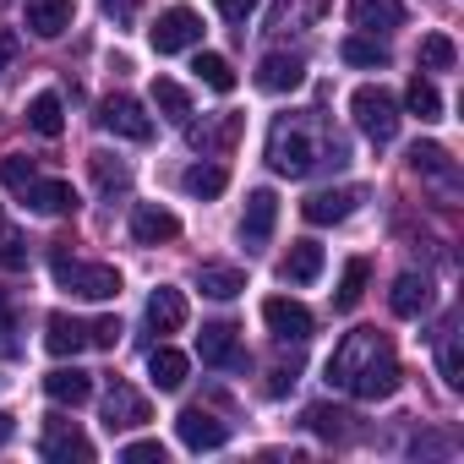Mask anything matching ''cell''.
Wrapping results in <instances>:
<instances>
[{"instance_id": "obj_1", "label": "cell", "mask_w": 464, "mask_h": 464, "mask_svg": "<svg viewBox=\"0 0 464 464\" xmlns=\"http://www.w3.org/2000/svg\"><path fill=\"white\" fill-rule=\"evenodd\" d=\"M328 382L344 388L350 399H366V404L393 399L399 382H404V372H399V355H393L388 334H377V328H350V334L334 344V355H328Z\"/></svg>"}, {"instance_id": "obj_2", "label": "cell", "mask_w": 464, "mask_h": 464, "mask_svg": "<svg viewBox=\"0 0 464 464\" xmlns=\"http://www.w3.org/2000/svg\"><path fill=\"white\" fill-rule=\"evenodd\" d=\"M344 159H350L344 137L323 131L317 115H279L274 131H268V164L279 175H290V180L312 175L317 164H344Z\"/></svg>"}, {"instance_id": "obj_3", "label": "cell", "mask_w": 464, "mask_h": 464, "mask_svg": "<svg viewBox=\"0 0 464 464\" xmlns=\"http://www.w3.org/2000/svg\"><path fill=\"white\" fill-rule=\"evenodd\" d=\"M66 246H72V241H55V246H50L55 279H61L72 295H82V301H115V295H121V274H115L110 263H72Z\"/></svg>"}, {"instance_id": "obj_4", "label": "cell", "mask_w": 464, "mask_h": 464, "mask_svg": "<svg viewBox=\"0 0 464 464\" xmlns=\"http://www.w3.org/2000/svg\"><path fill=\"white\" fill-rule=\"evenodd\" d=\"M350 115H355V126L372 137V142H393V131H399V99L388 93V88H355L350 93Z\"/></svg>"}, {"instance_id": "obj_5", "label": "cell", "mask_w": 464, "mask_h": 464, "mask_svg": "<svg viewBox=\"0 0 464 464\" xmlns=\"http://www.w3.org/2000/svg\"><path fill=\"white\" fill-rule=\"evenodd\" d=\"M148 44H153L159 55L197 50V44H202V17H197L191 6H169V12H159V23L148 28Z\"/></svg>"}, {"instance_id": "obj_6", "label": "cell", "mask_w": 464, "mask_h": 464, "mask_svg": "<svg viewBox=\"0 0 464 464\" xmlns=\"http://www.w3.org/2000/svg\"><path fill=\"white\" fill-rule=\"evenodd\" d=\"M99 126L115 131V137H126V142H148V137H153L148 110H142L137 99H126V93H110V99L99 104Z\"/></svg>"}, {"instance_id": "obj_7", "label": "cell", "mask_w": 464, "mask_h": 464, "mask_svg": "<svg viewBox=\"0 0 464 464\" xmlns=\"http://www.w3.org/2000/svg\"><path fill=\"white\" fill-rule=\"evenodd\" d=\"M175 437H180L191 453H213V448H224V442H229V426H224L213 410L191 404V410H180V415H175Z\"/></svg>"}, {"instance_id": "obj_8", "label": "cell", "mask_w": 464, "mask_h": 464, "mask_svg": "<svg viewBox=\"0 0 464 464\" xmlns=\"http://www.w3.org/2000/svg\"><path fill=\"white\" fill-rule=\"evenodd\" d=\"M263 323L274 328L279 344H306V339H312V312H306L301 301H290V295L263 301Z\"/></svg>"}, {"instance_id": "obj_9", "label": "cell", "mask_w": 464, "mask_h": 464, "mask_svg": "<svg viewBox=\"0 0 464 464\" xmlns=\"http://www.w3.org/2000/svg\"><path fill=\"white\" fill-rule=\"evenodd\" d=\"M39 453H44L50 464H72V459H77V464H93V442H88V437H82L72 420H61V415L44 426V442H39Z\"/></svg>"}, {"instance_id": "obj_10", "label": "cell", "mask_w": 464, "mask_h": 464, "mask_svg": "<svg viewBox=\"0 0 464 464\" xmlns=\"http://www.w3.org/2000/svg\"><path fill=\"white\" fill-rule=\"evenodd\" d=\"M236 334H241L236 323H202V334H197V355H202V366H246Z\"/></svg>"}, {"instance_id": "obj_11", "label": "cell", "mask_w": 464, "mask_h": 464, "mask_svg": "<svg viewBox=\"0 0 464 464\" xmlns=\"http://www.w3.org/2000/svg\"><path fill=\"white\" fill-rule=\"evenodd\" d=\"M274 224H279V197L268 186H257L246 197V213H241V241L246 246H268L274 241Z\"/></svg>"}, {"instance_id": "obj_12", "label": "cell", "mask_w": 464, "mask_h": 464, "mask_svg": "<svg viewBox=\"0 0 464 464\" xmlns=\"http://www.w3.org/2000/svg\"><path fill=\"white\" fill-rule=\"evenodd\" d=\"M361 202H366L361 186H334V191H312V197L301 202V213H306L312 224H344Z\"/></svg>"}, {"instance_id": "obj_13", "label": "cell", "mask_w": 464, "mask_h": 464, "mask_svg": "<svg viewBox=\"0 0 464 464\" xmlns=\"http://www.w3.org/2000/svg\"><path fill=\"white\" fill-rule=\"evenodd\" d=\"M175 236H180V218H175L169 208L142 202V208L131 213V241H137V246H164V241H175Z\"/></svg>"}, {"instance_id": "obj_14", "label": "cell", "mask_w": 464, "mask_h": 464, "mask_svg": "<svg viewBox=\"0 0 464 464\" xmlns=\"http://www.w3.org/2000/svg\"><path fill=\"white\" fill-rule=\"evenodd\" d=\"M142 420H148V399L137 388H126V382H110V393H104V426L110 431H131Z\"/></svg>"}, {"instance_id": "obj_15", "label": "cell", "mask_w": 464, "mask_h": 464, "mask_svg": "<svg viewBox=\"0 0 464 464\" xmlns=\"http://www.w3.org/2000/svg\"><path fill=\"white\" fill-rule=\"evenodd\" d=\"M186 317H191V306H186V295H180L175 285H159V290L148 295V328H153V334H180Z\"/></svg>"}, {"instance_id": "obj_16", "label": "cell", "mask_w": 464, "mask_h": 464, "mask_svg": "<svg viewBox=\"0 0 464 464\" xmlns=\"http://www.w3.org/2000/svg\"><path fill=\"white\" fill-rule=\"evenodd\" d=\"M350 23L361 28V34H393L399 23H404V0H350Z\"/></svg>"}, {"instance_id": "obj_17", "label": "cell", "mask_w": 464, "mask_h": 464, "mask_svg": "<svg viewBox=\"0 0 464 464\" xmlns=\"http://www.w3.org/2000/svg\"><path fill=\"white\" fill-rule=\"evenodd\" d=\"M306 82V61L301 55H263L257 66V88L263 93H295Z\"/></svg>"}, {"instance_id": "obj_18", "label": "cell", "mask_w": 464, "mask_h": 464, "mask_svg": "<svg viewBox=\"0 0 464 464\" xmlns=\"http://www.w3.org/2000/svg\"><path fill=\"white\" fill-rule=\"evenodd\" d=\"M23 197H28V208L44 213V218H66V213H77V186H72V180H34Z\"/></svg>"}, {"instance_id": "obj_19", "label": "cell", "mask_w": 464, "mask_h": 464, "mask_svg": "<svg viewBox=\"0 0 464 464\" xmlns=\"http://www.w3.org/2000/svg\"><path fill=\"white\" fill-rule=\"evenodd\" d=\"M23 23H28V34H39V39H61V34L72 28V0H28V6H23Z\"/></svg>"}, {"instance_id": "obj_20", "label": "cell", "mask_w": 464, "mask_h": 464, "mask_svg": "<svg viewBox=\"0 0 464 464\" xmlns=\"http://www.w3.org/2000/svg\"><path fill=\"white\" fill-rule=\"evenodd\" d=\"M388 306H393V317H420L431 306V279L426 274H399L393 290H388Z\"/></svg>"}, {"instance_id": "obj_21", "label": "cell", "mask_w": 464, "mask_h": 464, "mask_svg": "<svg viewBox=\"0 0 464 464\" xmlns=\"http://www.w3.org/2000/svg\"><path fill=\"white\" fill-rule=\"evenodd\" d=\"M44 393H50L55 404H72V410H77V404L93 399V377H88L82 366H55V372L44 377Z\"/></svg>"}, {"instance_id": "obj_22", "label": "cell", "mask_w": 464, "mask_h": 464, "mask_svg": "<svg viewBox=\"0 0 464 464\" xmlns=\"http://www.w3.org/2000/svg\"><path fill=\"white\" fill-rule=\"evenodd\" d=\"M323 274V246L317 241H295L285 257H279V279L285 285H312Z\"/></svg>"}, {"instance_id": "obj_23", "label": "cell", "mask_w": 464, "mask_h": 464, "mask_svg": "<svg viewBox=\"0 0 464 464\" xmlns=\"http://www.w3.org/2000/svg\"><path fill=\"white\" fill-rule=\"evenodd\" d=\"M44 350L50 355H77V350H88V323H77V317H66V312H55L50 323H44Z\"/></svg>"}, {"instance_id": "obj_24", "label": "cell", "mask_w": 464, "mask_h": 464, "mask_svg": "<svg viewBox=\"0 0 464 464\" xmlns=\"http://www.w3.org/2000/svg\"><path fill=\"white\" fill-rule=\"evenodd\" d=\"M197 290L213 295V301H236V295L246 290V274L229 268V263H202V268H197Z\"/></svg>"}, {"instance_id": "obj_25", "label": "cell", "mask_w": 464, "mask_h": 464, "mask_svg": "<svg viewBox=\"0 0 464 464\" xmlns=\"http://www.w3.org/2000/svg\"><path fill=\"white\" fill-rule=\"evenodd\" d=\"M186 372H191V361H186L180 350H169V344H159V350L148 355V377H153V388H159V393L186 388Z\"/></svg>"}, {"instance_id": "obj_26", "label": "cell", "mask_w": 464, "mask_h": 464, "mask_svg": "<svg viewBox=\"0 0 464 464\" xmlns=\"http://www.w3.org/2000/svg\"><path fill=\"white\" fill-rule=\"evenodd\" d=\"M410 169H415V175H431V180H442V186L459 180V169H453V159H448L442 142H415V148H410Z\"/></svg>"}, {"instance_id": "obj_27", "label": "cell", "mask_w": 464, "mask_h": 464, "mask_svg": "<svg viewBox=\"0 0 464 464\" xmlns=\"http://www.w3.org/2000/svg\"><path fill=\"white\" fill-rule=\"evenodd\" d=\"M180 186H186V197H197V202H213V197L229 186V169H224V164H191V169L180 175Z\"/></svg>"}, {"instance_id": "obj_28", "label": "cell", "mask_w": 464, "mask_h": 464, "mask_svg": "<svg viewBox=\"0 0 464 464\" xmlns=\"http://www.w3.org/2000/svg\"><path fill=\"white\" fill-rule=\"evenodd\" d=\"M366 279H372V263L366 257H350L344 263V279H339V295H334V312H355L361 295H366Z\"/></svg>"}, {"instance_id": "obj_29", "label": "cell", "mask_w": 464, "mask_h": 464, "mask_svg": "<svg viewBox=\"0 0 464 464\" xmlns=\"http://www.w3.org/2000/svg\"><path fill=\"white\" fill-rule=\"evenodd\" d=\"M339 61H344V66H366V72H372V66H388V44H377L372 34H350V39L339 44Z\"/></svg>"}, {"instance_id": "obj_30", "label": "cell", "mask_w": 464, "mask_h": 464, "mask_svg": "<svg viewBox=\"0 0 464 464\" xmlns=\"http://www.w3.org/2000/svg\"><path fill=\"white\" fill-rule=\"evenodd\" d=\"M153 104H159V115H164V121H175V126H186V121H191V99H186V88H180V82H169V77H153Z\"/></svg>"}, {"instance_id": "obj_31", "label": "cell", "mask_w": 464, "mask_h": 464, "mask_svg": "<svg viewBox=\"0 0 464 464\" xmlns=\"http://www.w3.org/2000/svg\"><path fill=\"white\" fill-rule=\"evenodd\" d=\"M404 110L420 115V121H442V93H437L426 77H410V88H404Z\"/></svg>"}, {"instance_id": "obj_32", "label": "cell", "mask_w": 464, "mask_h": 464, "mask_svg": "<svg viewBox=\"0 0 464 464\" xmlns=\"http://www.w3.org/2000/svg\"><path fill=\"white\" fill-rule=\"evenodd\" d=\"M28 126H34L39 137H61V131H66V115H61V99H55V93H39V99L28 104Z\"/></svg>"}, {"instance_id": "obj_33", "label": "cell", "mask_w": 464, "mask_h": 464, "mask_svg": "<svg viewBox=\"0 0 464 464\" xmlns=\"http://www.w3.org/2000/svg\"><path fill=\"white\" fill-rule=\"evenodd\" d=\"M191 72H197L213 93H236V72H229V61H224V55H208V50H202V55L191 61Z\"/></svg>"}, {"instance_id": "obj_34", "label": "cell", "mask_w": 464, "mask_h": 464, "mask_svg": "<svg viewBox=\"0 0 464 464\" xmlns=\"http://www.w3.org/2000/svg\"><path fill=\"white\" fill-rule=\"evenodd\" d=\"M453 61H459V50H453L448 34H426L420 39V66L426 72H453Z\"/></svg>"}, {"instance_id": "obj_35", "label": "cell", "mask_w": 464, "mask_h": 464, "mask_svg": "<svg viewBox=\"0 0 464 464\" xmlns=\"http://www.w3.org/2000/svg\"><path fill=\"white\" fill-rule=\"evenodd\" d=\"M88 164H93V175H99V186H104L110 197L131 186V169H126L121 159H110V153H88Z\"/></svg>"}, {"instance_id": "obj_36", "label": "cell", "mask_w": 464, "mask_h": 464, "mask_svg": "<svg viewBox=\"0 0 464 464\" xmlns=\"http://www.w3.org/2000/svg\"><path fill=\"white\" fill-rule=\"evenodd\" d=\"M0 180H6L12 191H28V186L39 180V169H34L28 153H6V159H0Z\"/></svg>"}, {"instance_id": "obj_37", "label": "cell", "mask_w": 464, "mask_h": 464, "mask_svg": "<svg viewBox=\"0 0 464 464\" xmlns=\"http://www.w3.org/2000/svg\"><path fill=\"white\" fill-rule=\"evenodd\" d=\"M437 366H442V382H448V388H464V355H459V334H448V339H442V350H437Z\"/></svg>"}, {"instance_id": "obj_38", "label": "cell", "mask_w": 464, "mask_h": 464, "mask_svg": "<svg viewBox=\"0 0 464 464\" xmlns=\"http://www.w3.org/2000/svg\"><path fill=\"white\" fill-rule=\"evenodd\" d=\"M344 420H350V415L334 410V404H312V410H306V426H312L317 437H344Z\"/></svg>"}, {"instance_id": "obj_39", "label": "cell", "mask_w": 464, "mask_h": 464, "mask_svg": "<svg viewBox=\"0 0 464 464\" xmlns=\"http://www.w3.org/2000/svg\"><path fill=\"white\" fill-rule=\"evenodd\" d=\"M121 459H126V464H164V442H159V437L126 442V448H121Z\"/></svg>"}, {"instance_id": "obj_40", "label": "cell", "mask_w": 464, "mask_h": 464, "mask_svg": "<svg viewBox=\"0 0 464 464\" xmlns=\"http://www.w3.org/2000/svg\"><path fill=\"white\" fill-rule=\"evenodd\" d=\"M23 263H28V246H23V236L0 224V268H23Z\"/></svg>"}, {"instance_id": "obj_41", "label": "cell", "mask_w": 464, "mask_h": 464, "mask_svg": "<svg viewBox=\"0 0 464 464\" xmlns=\"http://www.w3.org/2000/svg\"><path fill=\"white\" fill-rule=\"evenodd\" d=\"M88 344H93V350H115V344H121V323H115V317L88 323Z\"/></svg>"}, {"instance_id": "obj_42", "label": "cell", "mask_w": 464, "mask_h": 464, "mask_svg": "<svg viewBox=\"0 0 464 464\" xmlns=\"http://www.w3.org/2000/svg\"><path fill=\"white\" fill-rule=\"evenodd\" d=\"M218 6V17H229V23H246L252 12H257V0H213Z\"/></svg>"}, {"instance_id": "obj_43", "label": "cell", "mask_w": 464, "mask_h": 464, "mask_svg": "<svg viewBox=\"0 0 464 464\" xmlns=\"http://www.w3.org/2000/svg\"><path fill=\"white\" fill-rule=\"evenodd\" d=\"M12 61H17V34H6V28H0V82H6Z\"/></svg>"}, {"instance_id": "obj_44", "label": "cell", "mask_w": 464, "mask_h": 464, "mask_svg": "<svg viewBox=\"0 0 464 464\" xmlns=\"http://www.w3.org/2000/svg\"><path fill=\"white\" fill-rule=\"evenodd\" d=\"M0 355H17V339H12V312L0 306Z\"/></svg>"}, {"instance_id": "obj_45", "label": "cell", "mask_w": 464, "mask_h": 464, "mask_svg": "<svg viewBox=\"0 0 464 464\" xmlns=\"http://www.w3.org/2000/svg\"><path fill=\"white\" fill-rule=\"evenodd\" d=\"M295 388V366H274V382H268V393H290Z\"/></svg>"}, {"instance_id": "obj_46", "label": "cell", "mask_w": 464, "mask_h": 464, "mask_svg": "<svg viewBox=\"0 0 464 464\" xmlns=\"http://www.w3.org/2000/svg\"><path fill=\"white\" fill-rule=\"evenodd\" d=\"M104 12H110V17H121V23H126V17H131V12H137V0H104Z\"/></svg>"}, {"instance_id": "obj_47", "label": "cell", "mask_w": 464, "mask_h": 464, "mask_svg": "<svg viewBox=\"0 0 464 464\" xmlns=\"http://www.w3.org/2000/svg\"><path fill=\"white\" fill-rule=\"evenodd\" d=\"M17 437V415H6V410H0V448H6Z\"/></svg>"}]
</instances>
